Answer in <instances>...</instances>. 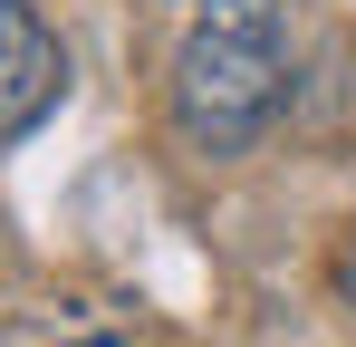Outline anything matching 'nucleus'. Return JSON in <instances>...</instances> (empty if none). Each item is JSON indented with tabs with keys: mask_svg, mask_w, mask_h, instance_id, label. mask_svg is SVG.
<instances>
[{
	"mask_svg": "<svg viewBox=\"0 0 356 347\" xmlns=\"http://www.w3.org/2000/svg\"><path fill=\"white\" fill-rule=\"evenodd\" d=\"M202 20H222V29H289V0H202Z\"/></svg>",
	"mask_w": 356,
	"mask_h": 347,
	"instance_id": "3",
	"label": "nucleus"
},
{
	"mask_svg": "<svg viewBox=\"0 0 356 347\" xmlns=\"http://www.w3.org/2000/svg\"><path fill=\"white\" fill-rule=\"evenodd\" d=\"M58 87H67V58H58V29L39 20V0H0V145H19L58 107Z\"/></svg>",
	"mask_w": 356,
	"mask_h": 347,
	"instance_id": "2",
	"label": "nucleus"
},
{
	"mask_svg": "<svg viewBox=\"0 0 356 347\" xmlns=\"http://www.w3.org/2000/svg\"><path fill=\"white\" fill-rule=\"evenodd\" d=\"M289 97V58L280 29H222L202 20L174 58V125L193 155H250L270 135V116Z\"/></svg>",
	"mask_w": 356,
	"mask_h": 347,
	"instance_id": "1",
	"label": "nucleus"
},
{
	"mask_svg": "<svg viewBox=\"0 0 356 347\" xmlns=\"http://www.w3.org/2000/svg\"><path fill=\"white\" fill-rule=\"evenodd\" d=\"M337 289L356 299V222H347V241H337Z\"/></svg>",
	"mask_w": 356,
	"mask_h": 347,
	"instance_id": "4",
	"label": "nucleus"
},
{
	"mask_svg": "<svg viewBox=\"0 0 356 347\" xmlns=\"http://www.w3.org/2000/svg\"><path fill=\"white\" fill-rule=\"evenodd\" d=\"M77 347H116V338H77Z\"/></svg>",
	"mask_w": 356,
	"mask_h": 347,
	"instance_id": "5",
	"label": "nucleus"
}]
</instances>
